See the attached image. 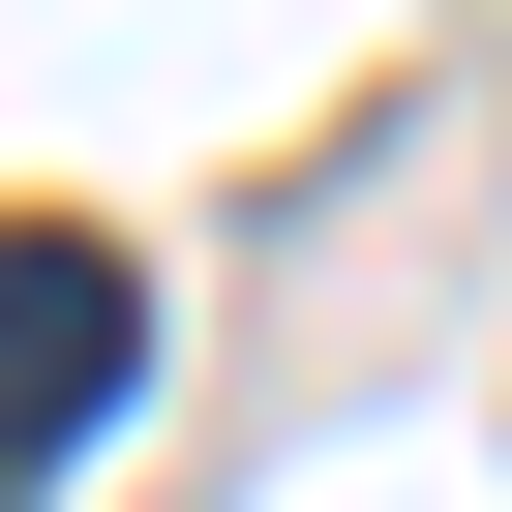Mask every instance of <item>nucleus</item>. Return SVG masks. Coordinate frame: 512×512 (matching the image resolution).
Returning a JSON list of instances; mask_svg holds the SVG:
<instances>
[{"label": "nucleus", "instance_id": "nucleus-1", "mask_svg": "<svg viewBox=\"0 0 512 512\" xmlns=\"http://www.w3.org/2000/svg\"><path fill=\"white\" fill-rule=\"evenodd\" d=\"M121 362H151V272H121L91 211H0V482H61L121 422Z\"/></svg>", "mask_w": 512, "mask_h": 512}]
</instances>
